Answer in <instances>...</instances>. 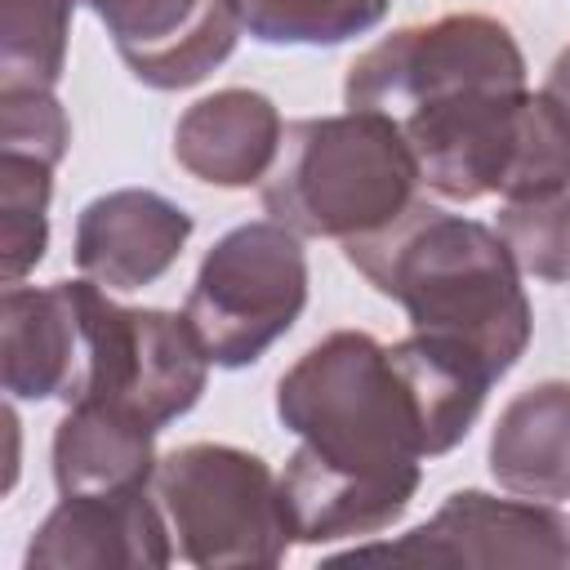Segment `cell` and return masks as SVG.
<instances>
[{"label":"cell","mask_w":570,"mask_h":570,"mask_svg":"<svg viewBox=\"0 0 570 570\" xmlns=\"http://www.w3.org/2000/svg\"><path fill=\"white\" fill-rule=\"evenodd\" d=\"M276 419L298 436L281 494L294 543L383 534L423 481V432L392 347L365 330L312 343L276 383Z\"/></svg>","instance_id":"obj_1"},{"label":"cell","mask_w":570,"mask_h":570,"mask_svg":"<svg viewBox=\"0 0 570 570\" xmlns=\"http://www.w3.org/2000/svg\"><path fill=\"white\" fill-rule=\"evenodd\" d=\"M347 263L396 298L414 330L468 343L503 379L530 347L534 316L503 236L476 218L414 200L392 227L343 240Z\"/></svg>","instance_id":"obj_2"},{"label":"cell","mask_w":570,"mask_h":570,"mask_svg":"<svg viewBox=\"0 0 570 570\" xmlns=\"http://www.w3.org/2000/svg\"><path fill=\"white\" fill-rule=\"evenodd\" d=\"M419 160L387 111L347 107L285 125L263 178V209L298 236L356 240L392 227L419 200Z\"/></svg>","instance_id":"obj_3"},{"label":"cell","mask_w":570,"mask_h":570,"mask_svg":"<svg viewBox=\"0 0 570 570\" xmlns=\"http://www.w3.org/2000/svg\"><path fill=\"white\" fill-rule=\"evenodd\" d=\"M76 307V374L67 405H116L156 432L183 419L209 379V356L183 312L125 307L98 281H67Z\"/></svg>","instance_id":"obj_4"},{"label":"cell","mask_w":570,"mask_h":570,"mask_svg":"<svg viewBox=\"0 0 570 570\" xmlns=\"http://www.w3.org/2000/svg\"><path fill=\"white\" fill-rule=\"evenodd\" d=\"M187 566H276L294 543L281 476L267 459L223 441H191L156 463L151 481Z\"/></svg>","instance_id":"obj_5"},{"label":"cell","mask_w":570,"mask_h":570,"mask_svg":"<svg viewBox=\"0 0 570 570\" xmlns=\"http://www.w3.org/2000/svg\"><path fill=\"white\" fill-rule=\"evenodd\" d=\"M307 307L303 236L276 218L240 223L209 245L187 289L183 316L191 321L209 365H254Z\"/></svg>","instance_id":"obj_6"},{"label":"cell","mask_w":570,"mask_h":570,"mask_svg":"<svg viewBox=\"0 0 570 570\" xmlns=\"http://www.w3.org/2000/svg\"><path fill=\"white\" fill-rule=\"evenodd\" d=\"M525 58L508 22L490 13H441L370 45L343 80L347 107H374L392 120L445 107L481 89H521Z\"/></svg>","instance_id":"obj_7"},{"label":"cell","mask_w":570,"mask_h":570,"mask_svg":"<svg viewBox=\"0 0 570 570\" xmlns=\"http://www.w3.org/2000/svg\"><path fill=\"white\" fill-rule=\"evenodd\" d=\"M570 566V517L543 499H499L485 490H454L414 530L387 543L347 548L334 566Z\"/></svg>","instance_id":"obj_8"},{"label":"cell","mask_w":570,"mask_h":570,"mask_svg":"<svg viewBox=\"0 0 570 570\" xmlns=\"http://www.w3.org/2000/svg\"><path fill=\"white\" fill-rule=\"evenodd\" d=\"M120 62L147 89L200 85L232 58L240 22L227 0H85Z\"/></svg>","instance_id":"obj_9"},{"label":"cell","mask_w":570,"mask_h":570,"mask_svg":"<svg viewBox=\"0 0 570 570\" xmlns=\"http://www.w3.org/2000/svg\"><path fill=\"white\" fill-rule=\"evenodd\" d=\"M174 534L156 490L134 494H62L27 543V570H102L174 561Z\"/></svg>","instance_id":"obj_10"},{"label":"cell","mask_w":570,"mask_h":570,"mask_svg":"<svg viewBox=\"0 0 570 570\" xmlns=\"http://www.w3.org/2000/svg\"><path fill=\"white\" fill-rule=\"evenodd\" d=\"M191 214L160 191L116 187L94 196L76 218V267L102 289L134 294L160 281L191 240Z\"/></svg>","instance_id":"obj_11"},{"label":"cell","mask_w":570,"mask_h":570,"mask_svg":"<svg viewBox=\"0 0 570 570\" xmlns=\"http://www.w3.org/2000/svg\"><path fill=\"white\" fill-rule=\"evenodd\" d=\"M281 138H285V125L276 102L258 89L232 85L196 98L178 116L174 160L209 187L240 191L267 178V169L276 165Z\"/></svg>","instance_id":"obj_12"},{"label":"cell","mask_w":570,"mask_h":570,"mask_svg":"<svg viewBox=\"0 0 570 570\" xmlns=\"http://www.w3.org/2000/svg\"><path fill=\"white\" fill-rule=\"evenodd\" d=\"M156 428L98 401H76L53 428L58 494H134L156 481Z\"/></svg>","instance_id":"obj_13"},{"label":"cell","mask_w":570,"mask_h":570,"mask_svg":"<svg viewBox=\"0 0 570 570\" xmlns=\"http://www.w3.org/2000/svg\"><path fill=\"white\" fill-rule=\"evenodd\" d=\"M76 374V307L67 281L4 285L0 298V379L13 401L67 396Z\"/></svg>","instance_id":"obj_14"},{"label":"cell","mask_w":570,"mask_h":570,"mask_svg":"<svg viewBox=\"0 0 570 570\" xmlns=\"http://www.w3.org/2000/svg\"><path fill=\"white\" fill-rule=\"evenodd\" d=\"M490 476L521 499L570 494V379L517 392L490 432Z\"/></svg>","instance_id":"obj_15"},{"label":"cell","mask_w":570,"mask_h":570,"mask_svg":"<svg viewBox=\"0 0 570 570\" xmlns=\"http://www.w3.org/2000/svg\"><path fill=\"white\" fill-rule=\"evenodd\" d=\"M392 347V361L410 387V401H414V414H419V432H423V454H445L454 450L481 405H485V392L494 387V370L481 352H472L468 343L459 338H445V334H423L414 330L410 338L401 343H387Z\"/></svg>","instance_id":"obj_16"},{"label":"cell","mask_w":570,"mask_h":570,"mask_svg":"<svg viewBox=\"0 0 570 570\" xmlns=\"http://www.w3.org/2000/svg\"><path fill=\"white\" fill-rule=\"evenodd\" d=\"M49 160L0 151V276L4 285H22L27 272L49 249V196H53Z\"/></svg>","instance_id":"obj_17"},{"label":"cell","mask_w":570,"mask_h":570,"mask_svg":"<svg viewBox=\"0 0 570 570\" xmlns=\"http://www.w3.org/2000/svg\"><path fill=\"white\" fill-rule=\"evenodd\" d=\"M258 45H343L383 22L392 0H227Z\"/></svg>","instance_id":"obj_18"},{"label":"cell","mask_w":570,"mask_h":570,"mask_svg":"<svg viewBox=\"0 0 570 570\" xmlns=\"http://www.w3.org/2000/svg\"><path fill=\"white\" fill-rule=\"evenodd\" d=\"M76 4L85 0H0V85H58Z\"/></svg>","instance_id":"obj_19"},{"label":"cell","mask_w":570,"mask_h":570,"mask_svg":"<svg viewBox=\"0 0 570 570\" xmlns=\"http://www.w3.org/2000/svg\"><path fill=\"white\" fill-rule=\"evenodd\" d=\"M494 232L503 236L521 276L570 281V191L503 200Z\"/></svg>","instance_id":"obj_20"},{"label":"cell","mask_w":570,"mask_h":570,"mask_svg":"<svg viewBox=\"0 0 570 570\" xmlns=\"http://www.w3.org/2000/svg\"><path fill=\"white\" fill-rule=\"evenodd\" d=\"M71 147V120L53 89L0 85V151H22L58 165Z\"/></svg>","instance_id":"obj_21"},{"label":"cell","mask_w":570,"mask_h":570,"mask_svg":"<svg viewBox=\"0 0 570 570\" xmlns=\"http://www.w3.org/2000/svg\"><path fill=\"white\" fill-rule=\"evenodd\" d=\"M543 94L570 116V45L552 58V67H548V80H543Z\"/></svg>","instance_id":"obj_22"}]
</instances>
